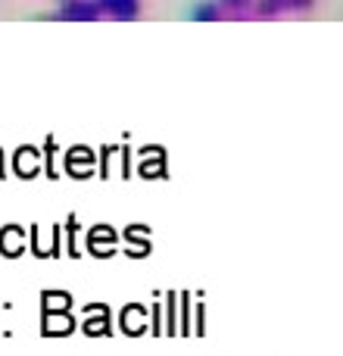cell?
I'll return each mask as SVG.
<instances>
[{"mask_svg": "<svg viewBox=\"0 0 343 356\" xmlns=\"http://www.w3.org/2000/svg\"><path fill=\"white\" fill-rule=\"evenodd\" d=\"M119 228H112L110 222H97L85 232V250L91 253L94 259H110L119 253Z\"/></svg>", "mask_w": 343, "mask_h": 356, "instance_id": "6da1fadb", "label": "cell"}, {"mask_svg": "<svg viewBox=\"0 0 343 356\" xmlns=\"http://www.w3.org/2000/svg\"><path fill=\"white\" fill-rule=\"evenodd\" d=\"M28 247L37 259H60L62 257V228L60 222H50L47 234H44L41 225L28 228Z\"/></svg>", "mask_w": 343, "mask_h": 356, "instance_id": "7a4b0ae2", "label": "cell"}, {"mask_svg": "<svg viewBox=\"0 0 343 356\" xmlns=\"http://www.w3.org/2000/svg\"><path fill=\"white\" fill-rule=\"evenodd\" d=\"M85 319H81V334L85 338H112V307L103 300L85 303Z\"/></svg>", "mask_w": 343, "mask_h": 356, "instance_id": "3957f363", "label": "cell"}, {"mask_svg": "<svg viewBox=\"0 0 343 356\" xmlns=\"http://www.w3.org/2000/svg\"><path fill=\"white\" fill-rule=\"evenodd\" d=\"M119 332L125 338H144L150 334V307L141 300H131L119 309Z\"/></svg>", "mask_w": 343, "mask_h": 356, "instance_id": "277c9868", "label": "cell"}, {"mask_svg": "<svg viewBox=\"0 0 343 356\" xmlns=\"http://www.w3.org/2000/svg\"><path fill=\"white\" fill-rule=\"evenodd\" d=\"M25 250H28V228H22L19 222L0 225V257L19 259Z\"/></svg>", "mask_w": 343, "mask_h": 356, "instance_id": "5b68a950", "label": "cell"}, {"mask_svg": "<svg viewBox=\"0 0 343 356\" xmlns=\"http://www.w3.org/2000/svg\"><path fill=\"white\" fill-rule=\"evenodd\" d=\"M78 328L72 309H62V313H41V334L44 338H69V334Z\"/></svg>", "mask_w": 343, "mask_h": 356, "instance_id": "8992f818", "label": "cell"}, {"mask_svg": "<svg viewBox=\"0 0 343 356\" xmlns=\"http://www.w3.org/2000/svg\"><path fill=\"white\" fill-rule=\"evenodd\" d=\"M94 166H97V160H94V154L87 147H72L66 154V172L72 175V178L94 175Z\"/></svg>", "mask_w": 343, "mask_h": 356, "instance_id": "52a82bcc", "label": "cell"}, {"mask_svg": "<svg viewBox=\"0 0 343 356\" xmlns=\"http://www.w3.org/2000/svg\"><path fill=\"white\" fill-rule=\"evenodd\" d=\"M75 297L66 288H47L41 291V313H62V309H72Z\"/></svg>", "mask_w": 343, "mask_h": 356, "instance_id": "ba28073f", "label": "cell"}, {"mask_svg": "<svg viewBox=\"0 0 343 356\" xmlns=\"http://www.w3.org/2000/svg\"><path fill=\"white\" fill-rule=\"evenodd\" d=\"M162 338H178V291H162Z\"/></svg>", "mask_w": 343, "mask_h": 356, "instance_id": "9c48e42d", "label": "cell"}, {"mask_svg": "<svg viewBox=\"0 0 343 356\" xmlns=\"http://www.w3.org/2000/svg\"><path fill=\"white\" fill-rule=\"evenodd\" d=\"M12 166H16V175H19V178H35V175H37V169H41L37 150H35V147H22V150H16V160H12Z\"/></svg>", "mask_w": 343, "mask_h": 356, "instance_id": "30bf717a", "label": "cell"}, {"mask_svg": "<svg viewBox=\"0 0 343 356\" xmlns=\"http://www.w3.org/2000/svg\"><path fill=\"white\" fill-rule=\"evenodd\" d=\"M190 303H194V294H187V291H178V334H181V338H194Z\"/></svg>", "mask_w": 343, "mask_h": 356, "instance_id": "8fae6325", "label": "cell"}, {"mask_svg": "<svg viewBox=\"0 0 343 356\" xmlns=\"http://www.w3.org/2000/svg\"><path fill=\"white\" fill-rule=\"evenodd\" d=\"M60 228H62V244H66V250H69V259H78L81 257V247H78V216L69 213V219L60 222Z\"/></svg>", "mask_w": 343, "mask_h": 356, "instance_id": "7c38bea8", "label": "cell"}, {"mask_svg": "<svg viewBox=\"0 0 343 356\" xmlns=\"http://www.w3.org/2000/svg\"><path fill=\"white\" fill-rule=\"evenodd\" d=\"M150 334L162 338V291L156 294V300L150 303Z\"/></svg>", "mask_w": 343, "mask_h": 356, "instance_id": "4fadbf2b", "label": "cell"}, {"mask_svg": "<svg viewBox=\"0 0 343 356\" xmlns=\"http://www.w3.org/2000/svg\"><path fill=\"white\" fill-rule=\"evenodd\" d=\"M150 234H153V228L144 225V222H131V225L122 228V234L119 238L122 241H150Z\"/></svg>", "mask_w": 343, "mask_h": 356, "instance_id": "5bb4252c", "label": "cell"}, {"mask_svg": "<svg viewBox=\"0 0 343 356\" xmlns=\"http://www.w3.org/2000/svg\"><path fill=\"white\" fill-rule=\"evenodd\" d=\"M122 244H125L122 250L128 259H144V257H150V250H153L150 241H122Z\"/></svg>", "mask_w": 343, "mask_h": 356, "instance_id": "9a60e30c", "label": "cell"}, {"mask_svg": "<svg viewBox=\"0 0 343 356\" xmlns=\"http://www.w3.org/2000/svg\"><path fill=\"white\" fill-rule=\"evenodd\" d=\"M194 338H203L206 334V307H203V294H196V309H194Z\"/></svg>", "mask_w": 343, "mask_h": 356, "instance_id": "2e32d148", "label": "cell"}, {"mask_svg": "<svg viewBox=\"0 0 343 356\" xmlns=\"http://www.w3.org/2000/svg\"><path fill=\"white\" fill-rule=\"evenodd\" d=\"M6 172H3V154H0V178H3Z\"/></svg>", "mask_w": 343, "mask_h": 356, "instance_id": "e0dca14e", "label": "cell"}]
</instances>
